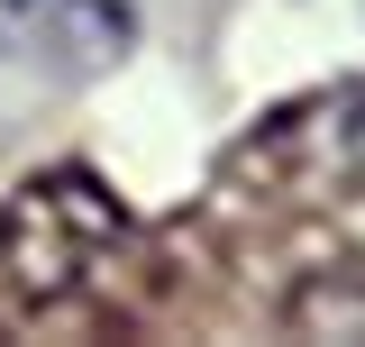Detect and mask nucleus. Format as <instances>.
Wrapping results in <instances>:
<instances>
[{
  "instance_id": "1",
  "label": "nucleus",
  "mask_w": 365,
  "mask_h": 347,
  "mask_svg": "<svg viewBox=\"0 0 365 347\" xmlns=\"http://www.w3.org/2000/svg\"><path fill=\"white\" fill-rule=\"evenodd\" d=\"M128 211L91 174H28L0 201V311H64L119 265Z\"/></svg>"
},
{
  "instance_id": "2",
  "label": "nucleus",
  "mask_w": 365,
  "mask_h": 347,
  "mask_svg": "<svg viewBox=\"0 0 365 347\" xmlns=\"http://www.w3.org/2000/svg\"><path fill=\"white\" fill-rule=\"evenodd\" d=\"M9 9H37V0H9Z\"/></svg>"
}]
</instances>
